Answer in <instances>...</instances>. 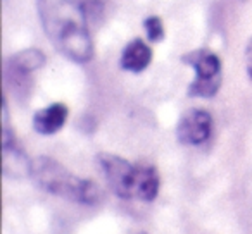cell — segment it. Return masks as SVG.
Here are the masks:
<instances>
[{"label":"cell","mask_w":252,"mask_h":234,"mask_svg":"<svg viewBox=\"0 0 252 234\" xmlns=\"http://www.w3.org/2000/svg\"><path fill=\"white\" fill-rule=\"evenodd\" d=\"M36 5L40 23L50 43L73 62H90L94 42L87 12L80 0H38Z\"/></svg>","instance_id":"obj_1"},{"label":"cell","mask_w":252,"mask_h":234,"mask_svg":"<svg viewBox=\"0 0 252 234\" xmlns=\"http://www.w3.org/2000/svg\"><path fill=\"white\" fill-rule=\"evenodd\" d=\"M30 178L43 191L81 205H95L102 200V189L94 181L73 174L50 157H36Z\"/></svg>","instance_id":"obj_2"},{"label":"cell","mask_w":252,"mask_h":234,"mask_svg":"<svg viewBox=\"0 0 252 234\" xmlns=\"http://www.w3.org/2000/svg\"><path fill=\"white\" fill-rule=\"evenodd\" d=\"M97 162L111 191L121 200H135L138 164L135 165L114 154H98Z\"/></svg>","instance_id":"obj_3"},{"label":"cell","mask_w":252,"mask_h":234,"mask_svg":"<svg viewBox=\"0 0 252 234\" xmlns=\"http://www.w3.org/2000/svg\"><path fill=\"white\" fill-rule=\"evenodd\" d=\"M195 69V81L189 86L190 97L211 98L221 86V60L216 53L197 50L183 57Z\"/></svg>","instance_id":"obj_4"},{"label":"cell","mask_w":252,"mask_h":234,"mask_svg":"<svg viewBox=\"0 0 252 234\" xmlns=\"http://www.w3.org/2000/svg\"><path fill=\"white\" fill-rule=\"evenodd\" d=\"M213 133V117L202 108H190L180 117L176 138L182 145H202Z\"/></svg>","instance_id":"obj_5"},{"label":"cell","mask_w":252,"mask_h":234,"mask_svg":"<svg viewBox=\"0 0 252 234\" xmlns=\"http://www.w3.org/2000/svg\"><path fill=\"white\" fill-rule=\"evenodd\" d=\"M32 162L23 148L18 145L16 136L9 130L7 123H2V167L4 174L12 179H21L32 174Z\"/></svg>","instance_id":"obj_6"},{"label":"cell","mask_w":252,"mask_h":234,"mask_svg":"<svg viewBox=\"0 0 252 234\" xmlns=\"http://www.w3.org/2000/svg\"><path fill=\"white\" fill-rule=\"evenodd\" d=\"M67 114H69V110L61 102L47 105V107L36 110L35 115H33V130L38 134H43V136L56 134L66 124Z\"/></svg>","instance_id":"obj_7"},{"label":"cell","mask_w":252,"mask_h":234,"mask_svg":"<svg viewBox=\"0 0 252 234\" xmlns=\"http://www.w3.org/2000/svg\"><path fill=\"white\" fill-rule=\"evenodd\" d=\"M152 60V50L144 40L135 38L123 49L121 53V67L130 73H142L149 67Z\"/></svg>","instance_id":"obj_8"},{"label":"cell","mask_w":252,"mask_h":234,"mask_svg":"<svg viewBox=\"0 0 252 234\" xmlns=\"http://www.w3.org/2000/svg\"><path fill=\"white\" fill-rule=\"evenodd\" d=\"M45 55L38 49H26L11 57L9 62V74L16 79H26L33 71L40 69L45 64Z\"/></svg>","instance_id":"obj_9"},{"label":"cell","mask_w":252,"mask_h":234,"mask_svg":"<svg viewBox=\"0 0 252 234\" xmlns=\"http://www.w3.org/2000/svg\"><path fill=\"white\" fill-rule=\"evenodd\" d=\"M159 174L158 169L149 164H138L137 184H135V200L154 202L159 195Z\"/></svg>","instance_id":"obj_10"},{"label":"cell","mask_w":252,"mask_h":234,"mask_svg":"<svg viewBox=\"0 0 252 234\" xmlns=\"http://www.w3.org/2000/svg\"><path fill=\"white\" fill-rule=\"evenodd\" d=\"M144 26H145V33H147V38L151 42H161L164 38V25H162L161 18L151 16V18L145 19Z\"/></svg>","instance_id":"obj_11"},{"label":"cell","mask_w":252,"mask_h":234,"mask_svg":"<svg viewBox=\"0 0 252 234\" xmlns=\"http://www.w3.org/2000/svg\"><path fill=\"white\" fill-rule=\"evenodd\" d=\"M245 69H247V76L252 79V38L245 49Z\"/></svg>","instance_id":"obj_12"},{"label":"cell","mask_w":252,"mask_h":234,"mask_svg":"<svg viewBox=\"0 0 252 234\" xmlns=\"http://www.w3.org/2000/svg\"><path fill=\"white\" fill-rule=\"evenodd\" d=\"M140 234H147V233H140Z\"/></svg>","instance_id":"obj_13"}]
</instances>
